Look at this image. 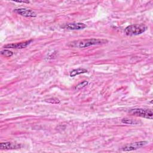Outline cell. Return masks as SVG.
<instances>
[{
	"mask_svg": "<svg viewBox=\"0 0 153 153\" xmlns=\"http://www.w3.org/2000/svg\"><path fill=\"white\" fill-rule=\"evenodd\" d=\"M148 143L147 141H139L134 143H131L123 146L120 151H131L136 150L140 148L145 146Z\"/></svg>",
	"mask_w": 153,
	"mask_h": 153,
	"instance_id": "4",
	"label": "cell"
},
{
	"mask_svg": "<svg viewBox=\"0 0 153 153\" xmlns=\"http://www.w3.org/2000/svg\"><path fill=\"white\" fill-rule=\"evenodd\" d=\"M108 42L106 39H97V38H90V39H84L78 41H74L68 43V45L72 48H82L88 47L92 45H97L104 44Z\"/></svg>",
	"mask_w": 153,
	"mask_h": 153,
	"instance_id": "1",
	"label": "cell"
},
{
	"mask_svg": "<svg viewBox=\"0 0 153 153\" xmlns=\"http://www.w3.org/2000/svg\"><path fill=\"white\" fill-rule=\"evenodd\" d=\"M45 101L47 102L51 103H60V100L57 98H50V99L45 100Z\"/></svg>",
	"mask_w": 153,
	"mask_h": 153,
	"instance_id": "13",
	"label": "cell"
},
{
	"mask_svg": "<svg viewBox=\"0 0 153 153\" xmlns=\"http://www.w3.org/2000/svg\"><path fill=\"white\" fill-rule=\"evenodd\" d=\"M14 2H19V3H29V1H14Z\"/></svg>",
	"mask_w": 153,
	"mask_h": 153,
	"instance_id": "14",
	"label": "cell"
},
{
	"mask_svg": "<svg viewBox=\"0 0 153 153\" xmlns=\"http://www.w3.org/2000/svg\"><path fill=\"white\" fill-rule=\"evenodd\" d=\"M147 29V26L143 24L131 25L124 29V33L127 36L138 35L145 32Z\"/></svg>",
	"mask_w": 153,
	"mask_h": 153,
	"instance_id": "2",
	"label": "cell"
},
{
	"mask_svg": "<svg viewBox=\"0 0 153 153\" xmlns=\"http://www.w3.org/2000/svg\"><path fill=\"white\" fill-rule=\"evenodd\" d=\"M1 55L6 57H10L13 55V53L11 51H10L9 50L4 49L1 51Z\"/></svg>",
	"mask_w": 153,
	"mask_h": 153,
	"instance_id": "11",
	"label": "cell"
},
{
	"mask_svg": "<svg viewBox=\"0 0 153 153\" xmlns=\"http://www.w3.org/2000/svg\"><path fill=\"white\" fill-rule=\"evenodd\" d=\"M87 27V25L82 23H69L62 25L61 28L68 30H81Z\"/></svg>",
	"mask_w": 153,
	"mask_h": 153,
	"instance_id": "5",
	"label": "cell"
},
{
	"mask_svg": "<svg viewBox=\"0 0 153 153\" xmlns=\"http://www.w3.org/2000/svg\"><path fill=\"white\" fill-rule=\"evenodd\" d=\"M128 113L132 115L140 117L147 119H152V111L151 109H142V108H134L130 109Z\"/></svg>",
	"mask_w": 153,
	"mask_h": 153,
	"instance_id": "3",
	"label": "cell"
},
{
	"mask_svg": "<svg viewBox=\"0 0 153 153\" xmlns=\"http://www.w3.org/2000/svg\"><path fill=\"white\" fill-rule=\"evenodd\" d=\"M14 12L26 17H35L36 16V13L33 10L25 8H16L14 10Z\"/></svg>",
	"mask_w": 153,
	"mask_h": 153,
	"instance_id": "6",
	"label": "cell"
},
{
	"mask_svg": "<svg viewBox=\"0 0 153 153\" xmlns=\"http://www.w3.org/2000/svg\"><path fill=\"white\" fill-rule=\"evenodd\" d=\"M87 84H88V81H82V82H81V83H79V84H78L77 85H76L75 89L79 90V89L82 88L83 87H84L85 86H86Z\"/></svg>",
	"mask_w": 153,
	"mask_h": 153,
	"instance_id": "12",
	"label": "cell"
},
{
	"mask_svg": "<svg viewBox=\"0 0 153 153\" xmlns=\"http://www.w3.org/2000/svg\"><path fill=\"white\" fill-rule=\"evenodd\" d=\"M33 40L30 39L29 41L22 42H18V43H13V44H8L5 45L3 47L5 48H24L26 47H27Z\"/></svg>",
	"mask_w": 153,
	"mask_h": 153,
	"instance_id": "7",
	"label": "cell"
},
{
	"mask_svg": "<svg viewBox=\"0 0 153 153\" xmlns=\"http://www.w3.org/2000/svg\"><path fill=\"white\" fill-rule=\"evenodd\" d=\"M121 122L124 124H137L139 123V121L136 120H133V119H131V118H124L121 120Z\"/></svg>",
	"mask_w": 153,
	"mask_h": 153,
	"instance_id": "10",
	"label": "cell"
},
{
	"mask_svg": "<svg viewBox=\"0 0 153 153\" xmlns=\"http://www.w3.org/2000/svg\"><path fill=\"white\" fill-rule=\"evenodd\" d=\"M87 72V70L84 68H77L72 70V71L70 72L69 75L71 77H74L76 75L81 74H84Z\"/></svg>",
	"mask_w": 153,
	"mask_h": 153,
	"instance_id": "9",
	"label": "cell"
},
{
	"mask_svg": "<svg viewBox=\"0 0 153 153\" xmlns=\"http://www.w3.org/2000/svg\"><path fill=\"white\" fill-rule=\"evenodd\" d=\"M22 145L17 143H13L11 142H2L0 143V148L1 149H13L20 148Z\"/></svg>",
	"mask_w": 153,
	"mask_h": 153,
	"instance_id": "8",
	"label": "cell"
}]
</instances>
